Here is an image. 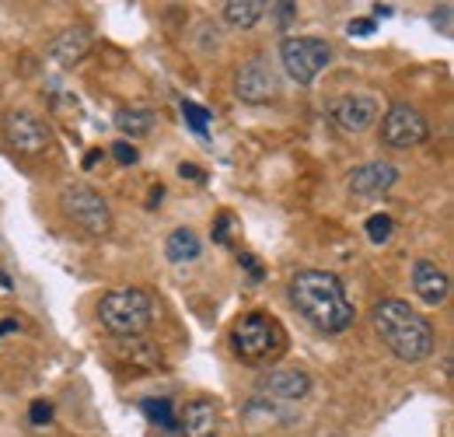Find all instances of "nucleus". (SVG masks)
Returning a JSON list of instances; mask_svg holds the SVG:
<instances>
[{
  "mask_svg": "<svg viewBox=\"0 0 454 437\" xmlns=\"http://www.w3.org/2000/svg\"><path fill=\"white\" fill-rule=\"evenodd\" d=\"M290 305L318 332H346L356 319L342 280L329 270H301L294 276L290 280Z\"/></svg>",
  "mask_w": 454,
  "mask_h": 437,
  "instance_id": "f257e3e1",
  "label": "nucleus"
},
{
  "mask_svg": "<svg viewBox=\"0 0 454 437\" xmlns=\"http://www.w3.org/2000/svg\"><path fill=\"white\" fill-rule=\"evenodd\" d=\"M374 329L398 361H409V364L427 361L437 346V332L430 326V319L419 315L416 308H409V301H398V298H385V301L374 305Z\"/></svg>",
  "mask_w": 454,
  "mask_h": 437,
  "instance_id": "f03ea898",
  "label": "nucleus"
},
{
  "mask_svg": "<svg viewBox=\"0 0 454 437\" xmlns=\"http://www.w3.org/2000/svg\"><path fill=\"white\" fill-rule=\"evenodd\" d=\"M231 350L245 364H273L286 354V329L266 312H248L231 329Z\"/></svg>",
  "mask_w": 454,
  "mask_h": 437,
  "instance_id": "7ed1b4c3",
  "label": "nucleus"
},
{
  "mask_svg": "<svg viewBox=\"0 0 454 437\" xmlns=\"http://www.w3.org/2000/svg\"><path fill=\"white\" fill-rule=\"evenodd\" d=\"M98 319H102V326L109 329L113 336L133 339V336H140L144 329L151 326V319H154V301H151V294L140 290V287L109 290V294H102V301H98Z\"/></svg>",
  "mask_w": 454,
  "mask_h": 437,
  "instance_id": "20e7f679",
  "label": "nucleus"
},
{
  "mask_svg": "<svg viewBox=\"0 0 454 437\" xmlns=\"http://www.w3.org/2000/svg\"><path fill=\"white\" fill-rule=\"evenodd\" d=\"M280 60L284 70L297 84H311L333 60V46L325 39H304V36H290L280 43Z\"/></svg>",
  "mask_w": 454,
  "mask_h": 437,
  "instance_id": "39448f33",
  "label": "nucleus"
},
{
  "mask_svg": "<svg viewBox=\"0 0 454 437\" xmlns=\"http://www.w3.org/2000/svg\"><path fill=\"white\" fill-rule=\"evenodd\" d=\"M63 211L77 227H84L95 238H106L113 231V211L102 200V193H95L91 186H67L63 189Z\"/></svg>",
  "mask_w": 454,
  "mask_h": 437,
  "instance_id": "423d86ee",
  "label": "nucleus"
},
{
  "mask_svg": "<svg viewBox=\"0 0 454 437\" xmlns=\"http://www.w3.org/2000/svg\"><path fill=\"white\" fill-rule=\"evenodd\" d=\"M427 137H430V126H427L423 112L412 109V106H402L398 102V106H392V109L381 115V140L392 151L419 147Z\"/></svg>",
  "mask_w": 454,
  "mask_h": 437,
  "instance_id": "0eeeda50",
  "label": "nucleus"
},
{
  "mask_svg": "<svg viewBox=\"0 0 454 437\" xmlns=\"http://www.w3.org/2000/svg\"><path fill=\"white\" fill-rule=\"evenodd\" d=\"M4 140L18 155H43L50 147V126L35 112L14 109L4 115Z\"/></svg>",
  "mask_w": 454,
  "mask_h": 437,
  "instance_id": "6e6552de",
  "label": "nucleus"
},
{
  "mask_svg": "<svg viewBox=\"0 0 454 437\" xmlns=\"http://www.w3.org/2000/svg\"><path fill=\"white\" fill-rule=\"evenodd\" d=\"M234 91H238V99H241V102L262 106V102H273V99H277V91H280V81H277L273 67H270L262 56H255V60H248V63L238 70Z\"/></svg>",
  "mask_w": 454,
  "mask_h": 437,
  "instance_id": "1a4fd4ad",
  "label": "nucleus"
},
{
  "mask_svg": "<svg viewBox=\"0 0 454 437\" xmlns=\"http://www.w3.org/2000/svg\"><path fill=\"white\" fill-rule=\"evenodd\" d=\"M329 112L342 133H364L381 119V102L374 95H346V99H336Z\"/></svg>",
  "mask_w": 454,
  "mask_h": 437,
  "instance_id": "9d476101",
  "label": "nucleus"
},
{
  "mask_svg": "<svg viewBox=\"0 0 454 437\" xmlns=\"http://www.w3.org/2000/svg\"><path fill=\"white\" fill-rule=\"evenodd\" d=\"M412 290H416V298H419L423 305L437 308V305L448 301V294H451V280H448V274H444L437 263L419 259V263L412 266Z\"/></svg>",
  "mask_w": 454,
  "mask_h": 437,
  "instance_id": "9b49d317",
  "label": "nucleus"
},
{
  "mask_svg": "<svg viewBox=\"0 0 454 437\" xmlns=\"http://www.w3.org/2000/svg\"><path fill=\"white\" fill-rule=\"evenodd\" d=\"M178 431L185 437H221V413L210 399H192L185 402L178 417Z\"/></svg>",
  "mask_w": 454,
  "mask_h": 437,
  "instance_id": "f8f14e48",
  "label": "nucleus"
},
{
  "mask_svg": "<svg viewBox=\"0 0 454 437\" xmlns=\"http://www.w3.org/2000/svg\"><path fill=\"white\" fill-rule=\"evenodd\" d=\"M398 182V168L392 162H367L349 175V189L356 196H381Z\"/></svg>",
  "mask_w": 454,
  "mask_h": 437,
  "instance_id": "ddd939ff",
  "label": "nucleus"
},
{
  "mask_svg": "<svg viewBox=\"0 0 454 437\" xmlns=\"http://www.w3.org/2000/svg\"><path fill=\"white\" fill-rule=\"evenodd\" d=\"M88 53H91V32L84 25L63 28L57 39L50 43V56L57 60L59 67H77Z\"/></svg>",
  "mask_w": 454,
  "mask_h": 437,
  "instance_id": "4468645a",
  "label": "nucleus"
},
{
  "mask_svg": "<svg viewBox=\"0 0 454 437\" xmlns=\"http://www.w3.org/2000/svg\"><path fill=\"white\" fill-rule=\"evenodd\" d=\"M259 388L270 392L273 402H297V399H304L311 392V378L304 371H273V375H266L259 382Z\"/></svg>",
  "mask_w": 454,
  "mask_h": 437,
  "instance_id": "2eb2a0df",
  "label": "nucleus"
},
{
  "mask_svg": "<svg viewBox=\"0 0 454 437\" xmlns=\"http://www.w3.org/2000/svg\"><path fill=\"white\" fill-rule=\"evenodd\" d=\"M165 256H168L171 263H192V259H200V238H196V231L175 227L168 234V242H165Z\"/></svg>",
  "mask_w": 454,
  "mask_h": 437,
  "instance_id": "dca6fc26",
  "label": "nucleus"
},
{
  "mask_svg": "<svg viewBox=\"0 0 454 437\" xmlns=\"http://www.w3.org/2000/svg\"><path fill=\"white\" fill-rule=\"evenodd\" d=\"M266 0H227L224 4V21L234 28H252L262 14H266Z\"/></svg>",
  "mask_w": 454,
  "mask_h": 437,
  "instance_id": "f3484780",
  "label": "nucleus"
},
{
  "mask_svg": "<svg viewBox=\"0 0 454 437\" xmlns=\"http://www.w3.org/2000/svg\"><path fill=\"white\" fill-rule=\"evenodd\" d=\"M154 123H158V115L151 109H119L115 112V126L122 130V133H129V137H147L151 130H154Z\"/></svg>",
  "mask_w": 454,
  "mask_h": 437,
  "instance_id": "a211bd4d",
  "label": "nucleus"
},
{
  "mask_svg": "<svg viewBox=\"0 0 454 437\" xmlns=\"http://www.w3.org/2000/svg\"><path fill=\"white\" fill-rule=\"evenodd\" d=\"M140 409H144V417L154 424V427H161V431H178V420H175V406H171V399H144L140 402Z\"/></svg>",
  "mask_w": 454,
  "mask_h": 437,
  "instance_id": "6ab92c4d",
  "label": "nucleus"
},
{
  "mask_svg": "<svg viewBox=\"0 0 454 437\" xmlns=\"http://www.w3.org/2000/svg\"><path fill=\"white\" fill-rule=\"evenodd\" d=\"M364 227H367V238H371L374 245H381V242H388V238H392V231H395V220L388 218V214H371Z\"/></svg>",
  "mask_w": 454,
  "mask_h": 437,
  "instance_id": "aec40b11",
  "label": "nucleus"
},
{
  "mask_svg": "<svg viewBox=\"0 0 454 437\" xmlns=\"http://www.w3.org/2000/svg\"><path fill=\"white\" fill-rule=\"evenodd\" d=\"M182 115H185V123L200 133V137H207V130H210V109H203V106H196V102H182Z\"/></svg>",
  "mask_w": 454,
  "mask_h": 437,
  "instance_id": "412c9836",
  "label": "nucleus"
},
{
  "mask_svg": "<svg viewBox=\"0 0 454 437\" xmlns=\"http://www.w3.org/2000/svg\"><path fill=\"white\" fill-rule=\"evenodd\" d=\"M231 231H238V218L231 211H221L214 220V242L217 245H231Z\"/></svg>",
  "mask_w": 454,
  "mask_h": 437,
  "instance_id": "4be33fe9",
  "label": "nucleus"
},
{
  "mask_svg": "<svg viewBox=\"0 0 454 437\" xmlns=\"http://www.w3.org/2000/svg\"><path fill=\"white\" fill-rule=\"evenodd\" d=\"M28 417H32V424H35V427H46V424L53 420V402L35 399V402H32V409H28Z\"/></svg>",
  "mask_w": 454,
  "mask_h": 437,
  "instance_id": "5701e85b",
  "label": "nucleus"
},
{
  "mask_svg": "<svg viewBox=\"0 0 454 437\" xmlns=\"http://www.w3.org/2000/svg\"><path fill=\"white\" fill-rule=\"evenodd\" d=\"M113 155L119 164H137L140 162V151L133 147V144H126V140H119V144H113Z\"/></svg>",
  "mask_w": 454,
  "mask_h": 437,
  "instance_id": "b1692460",
  "label": "nucleus"
},
{
  "mask_svg": "<svg viewBox=\"0 0 454 437\" xmlns=\"http://www.w3.org/2000/svg\"><path fill=\"white\" fill-rule=\"evenodd\" d=\"M374 28H378V21L374 18H356V21H349V36H374Z\"/></svg>",
  "mask_w": 454,
  "mask_h": 437,
  "instance_id": "393cba45",
  "label": "nucleus"
},
{
  "mask_svg": "<svg viewBox=\"0 0 454 437\" xmlns=\"http://www.w3.org/2000/svg\"><path fill=\"white\" fill-rule=\"evenodd\" d=\"M238 263L248 270V276H252V280H262V276H266V270L259 266V259H255L252 252H241V256H238Z\"/></svg>",
  "mask_w": 454,
  "mask_h": 437,
  "instance_id": "a878e982",
  "label": "nucleus"
},
{
  "mask_svg": "<svg viewBox=\"0 0 454 437\" xmlns=\"http://www.w3.org/2000/svg\"><path fill=\"white\" fill-rule=\"evenodd\" d=\"M178 175H182V179H189V182H207V171H203V168H200V164H178Z\"/></svg>",
  "mask_w": 454,
  "mask_h": 437,
  "instance_id": "bb28decb",
  "label": "nucleus"
},
{
  "mask_svg": "<svg viewBox=\"0 0 454 437\" xmlns=\"http://www.w3.org/2000/svg\"><path fill=\"white\" fill-rule=\"evenodd\" d=\"M434 25H437L444 36L451 32V4H444V7H441V14H434Z\"/></svg>",
  "mask_w": 454,
  "mask_h": 437,
  "instance_id": "cd10ccee",
  "label": "nucleus"
},
{
  "mask_svg": "<svg viewBox=\"0 0 454 437\" xmlns=\"http://www.w3.org/2000/svg\"><path fill=\"white\" fill-rule=\"evenodd\" d=\"M161 196H165V189H161V186H154V189H151V203H147V207H151V211H154V207H161Z\"/></svg>",
  "mask_w": 454,
  "mask_h": 437,
  "instance_id": "c85d7f7f",
  "label": "nucleus"
},
{
  "mask_svg": "<svg viewBox=\"0 0 454 437\" xmlns=\"http://www.w3.org/2000/svg\"><path fill=\"white\" fill-rule=\"evenodd\" d=\"M14 329H18V319H0V336L4 332H14Z\"/></svg>",
  "mask_w": 454,
  "mask_h": 437,
  "instance_id": "c756f323",
  "label": "nucleus"
},
{
  "mask_svg": "<svg viewBox=\"0 0 454 437\" xmlns=\"http://www.w3.org/2000/svg\"><path fill=\"white\" fill-rule=\"evenodd\" d=\"M374 14H378V18H388V14H392V4H374Z\"/></svg>",
  "mask_w": 454,
  "mask_h": 437,
  "instance_id": "7c9ffc66",
  "label": "nucleus"
},
{
  "mask_svg": "<svg viewBox=\"0 0 454 437\" xmlns=\"http://www.w3.org/2000/svg\"><path fill=\"white\" fill-rule=\"evenodd\" d=\"M98 162H102V151H91V155L84 158V168H95Z\"/></svg>",
  "mask_w": 454,
  "mask_h": 437,
  "instance_id": "2f4dec72",
  "label": "nucleus"
},
{
  "mask_svg": "<svg viewBox=\"0 0 454 437\" xmlns=\"http://www.w3.org/2000/svg\"><path fill=\"white\" fill-rule=\"evenodd\" d=\"M0 290H11V276L0 274Z\"/></svg>",
  "mask_w": 454,
  "mask_h": 437,
  "instance_id": "473e14b6",
  "label": "nucleus"
}]
</instances>
